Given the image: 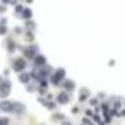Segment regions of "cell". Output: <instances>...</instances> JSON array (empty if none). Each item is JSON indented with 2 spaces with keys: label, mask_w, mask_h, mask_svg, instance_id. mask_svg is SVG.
Instances as JSON below:
<instances>
[{
  "label": "cell",
  "mask_w": 125,
  "mask_h": 125,
  "mask_svg": "<svg viewBox=\"0 0 125 125\" xmlns=\"http://www.w3.org/2000/svg\"><path fill=\"white\" fill-rule=\"evenodd\" d=\"M12 111L14 113H24V104L22 103H12Z\"/></svg>",
  "instance_id": "52a82bcc"
},
{
  "label": "cell",
  "mask_w": 125,
  "mask_h": 125,
  "mask_svg": "<svg viewBox=\"0 0 125 125\" xmlns=\"http://www.w3.org/2000/svg\"><path fill=\"white\" fill-rule=\"evenodd\" d=\"M55 120H63V116H62L60 113H57V115H55Z\"/></svg>",
  "instance_id": "2e32d148"
},
{
  "label": "cell",
  "mask_w": 125,
  "mask_h": 125,
  "mask_svg": "<svg viewBox=\"0 0 125 125\" xmlns=\"http://www.w3.org/2000/svg\"><path fill=\"white\" fill-rule=\"evenodd\" d=\"M7 33V28H5V19L0 21V34H5Z\"/></svg>",
  "instance_id": "30bf717a"
},
{
  "label": "cell",
  "mask_w": 125,
  "mask_h": 125,
  "mask_svg": "<svg viewBox=\"0 0 125 125\" xmlns=\"http://www.w3.org/2000/svg\"><path fill=\"white\" fill-rule=\"evenodd\" d=\"M65 77V70L63 69H58L53 75H52V84H62V79Z\"/></svg>",
  "instance_id": "7a4b0ae2"
},
{
  "label": "cell",
  "mask_w": 125,
  "mask_h": 125,
  "mask_svg": "<svg viewBox=\"0 0 125 125\" xmlns=\"http://www.w3.org/2000/svg\"><path fill=\"white\" fill-rule=\"evenodd\" d=\"M22 17H24V19H29V17H31V9H24V10H22Z\"/></svg>",
  "instance_id": "7c38bea8"
},
{
  "label": "cell",
  "mask_w": 125,
  "mask_h": 125,
  "mask_svg": "<svg viewBox=\"0 0 125 125\" xmlns=\"http://www.w3.org/2000/svg\"><path fill=\"white\" fill-rule=\"evenodd\" d=\"M87 96H89V91H87V89H81V96H79V98H81V101H84Z\"/></svg>",
  "instance_id": "8fae6325"
},
{
  "label": "cell",
  "mask_w": 125,
  "mask_h": 125,
  "mask_svg": "<svg viewBox=\"0 0 125 125\" xmlns=\"http://www.w3.org/2000/svg\"><path fill=\"white\" fill-rule=\"evenodd\" d=\"M69 94L67 93H60V94H57V101L60 103V104H65V103H69Z\"/></svg>",
  "instance_id": "5b68a950"
},
{
  "label": "cell",
  "mask_w": 125,
  "mask_h": 125,
  "mask_svg": "<svg viewBox=\"0 0 125 125\" xmlns=\"http://www.w3.org/2000/svg\"><path fill=\"white\" fill-rule=\"evenodd\" d=\"M10 82L7 81V79H4L2 82H0V98H7L9 94H10Z\"/></svg>",
  "instance_id": "6da1fadb"
},
{
  "label": "cell",
  "mask_w": 125,
  "mask_h": 125,
  "mask_svg": "<svg viewBox=\"0 0 125 125\" xmlns=\"http://www.w3.org/2000/svg\"><path fill=\"white\" fill-rule=\"evenodd\" d=\"M0 110L2 111H10L12 110V103L10 101H2L0 103Z\"/></svg>",
  "instance_id": "ba28073f"
},
{
  "label": "cell",
  "mask_w": 125,
  "mask_h": 125,
  "mask_svg": "<svg viewBox=\"0 0 125 125\" xmlns=\"http://www.w3.org/2000/svg\"><path fill=\"white\" fill-rule=\"evenodd\" d=\"M22 82H28L29 79H31V74H28V72H21V77H19Z\"/></svg>",
  "instance_id": "9c48e42d"
},
{
  "label": "cell",
  "mask_w": 125,
  "mask_h": 125,
  "mask_svg": "<svg viewBox=\"0 0 125 125\" xmlns=\"http://www.w3.org/2000/svg\"><path fill=\"white\" fill-rule=\"evenodd\" d=\"M65 87H67V89H70V91H72V89H74V87H75V86H74V82H72V81H70V82H65Z\"/></svg>",
  "instance_id": "4fadbf2b"
},
{
  "label": "cell",
  "mask_w": 125,
  "mask_h": 125,
  "mask_svg": "<svg viewBox=\"0 0 125 125\" xmlns=\"http://www.w3.org/2000/svg\"><path fill=\"white\" fill-rule=\"evenodd\" d=\"M24 57H26V58H34V57H36V48H34V46L26 48V50H24ZM26 58H24V60H26Z\"/></svg>",
  "instance_id": "277c9868"
},
{
  "label": "cell",
  "mask_w": 125,
  "mask_h": 125,
  "mask_svg": "<svg viewBox=\"0 0 125 125\" xmlns=\"http://www.w3.org/2000/svg\"><path fill=\"white\" fill-rule=\"evenodd\" d=\"M26 26H28V29H29V28L33 29V28H34V22H31V21H28V22H26Z\"/></svg>",
  "instance_id": "5bb4252c"
},
{
  "label": "cell",
  "mask_w": 125,
  "mask_h": 125,
  "mask_svg": "<svg viewBox=\"0 0 125 125\" xmlns=\"http://www.w3.org/2000/svg\"><path fill=\"white\" fill-rule=\"evenodd\" d=\"M45 63H46L45 57H41V55H36V57H34V65H36V69H41V65H45Z\"/></svg>",
  "instance_id": "8992f818"
},
{
  "label": "cell",
  "mask_w": 125,
  "mask_h": 125,
  "mask_svg": "<svg viewBox=\"0 0 125 125\" xmlns=\"http://www.w3.org/2000/svg\"><path fill=\"white\" fill-rule=\"evenodd\" d=\"M12 65H14L12 69H14L16 72H22V70L26 69V60H24V58H16Z\"/></svg>",
  "instance_id": "3957f363"
},
{
  "label": "cell",
  "mask_w": 125,
  "mask_h": 125,
  "mask_svg": "<svg viewBox=\"0 0 125 125\" xmlns=\"http://www.w3.org/2000/svg\"><path fill=\"white\" fill-rule=\"evenodd\" d=\"M94 122H96V123H99V125H101V123H103V122H101V118H99V116H98V115H96V116H94Z\"/></svg>",
  "instance_id": "9a60e30c"
},
{
  "label": "cell",
  "mask_w": 125,
  "mask_h": 125,
  "mask_svg": "<svg viewBox=\"0 0 125 125\" xmlns=\"http://www.w3.org/2000/svg\"><path fill=\"white\" fill-rule=\"evenodd\" d=\"M62 125H72L70 122H62Z\"/></svg>",
  "instance_id": "e0dca14e"
}]
</instances>
